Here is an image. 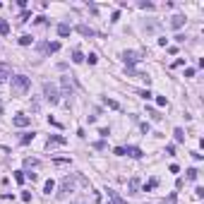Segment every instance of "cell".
Here are the masks:
<instances>
[{
  "instance_id": "cell-34",
  "label": "cell",
  "mask_w": 204,
  "mask_h": 204,
  "mask_svg": "<svg viewBox=\"0 0 204 204\" xmlns=\"http://www.w3.org/2000/svg\"><path fill=\"white\" fill-rule=\"evenodd\" d=\"M156 103H158V106H166L168 101H166V96H156Z\"/></svg>"
},
{
  "instance_id": "cell-35",
  "label": "cell",
  "mask_w": 204,
  "mask_h": 204,
  "mask_svg": "<svg viewBox=\"0 0 204 204\" xmlns=\"http://www.w3.org/2000/svg\"><path fill=\"white\" fill-rule=\"evenodd\" d=\"M99 135H101V137H108V135H111V130H108V127H101V130H99Z\"/></svg>"
},
{
  "instance_id": "cell-11",
  "label": "cell",
  "mask_w": 204,
  "mask_h": 204,
  "mask_svg": "<svg viewBox=\"0 0 204 204\" xmlns=\"http://www.w3.org/2000/svg\"><path fill=\"white\" fill-rule=\"evenodd\" d=\"M67 139L63 137V135H51V137H48V147H51V144H65Z\"/></svg>"
},
{
  "instance_id": "cell-18",
  "label": "cell",
  "mask_w": 204,
  "mask_h": 204,
  "mask_svg": "<svg viewBox=\"0 0 204 204\" xmlns=\"http://www.w3.org/2000/svg\"><path fill=\"white\" fill-rule=\"evenodd\" d=\"M0 34H2V36H7V34H10V24L5 22V19H0Z\"/></svg>"
},
{
  "instance_id": "cell-33",
  "label": "cell",
  "mask_w": 204,
  "mask_h": 204,
  "mask_svg": "<svg viewBox=\"0 0 204 204\" xmlns=\"http://www.w3.org/2000/svg\"><path fill=\"white\" fill-rule=\"evenodd\" d=\"M22 202H31V192H22Z\"/></svg>"
},
{
  "instance_id": "cell-26",
  "label": "cell",
  "mask_w": 204,
  "mask_h": 204,
  "mask_svg": "<svg viewBox=\"0 0 204 204\" xmlns=\"http://www.w3.org/2000/svg\"><path fill=\"white\" fill-rule=\"evenodd\" d=\"M84 60H89V65H96V60H99V55H96V53H89V55L84 58Z\"/></svg>"
},
{
  "instance_id": "cell-37",
  "label": "cell",
  "mask_w": 204,
  "mask_h": 204,
  "mask_svg": "<svg viewBox=\"0 0 204 204\" xmlns=\"http://www.w3.org/2000/svg\"><path fill=\"white\" fill-rule=\"evenodd\" d=\"M166 154H171V156H173V154H175V147H173V144H168V147H166Z\"/></svg>"
},
{
  "instance_id": "cell-21",
  "label": "cell",
  "mask_w": 204,
  "mask_h": 204,
  "mask_svg": "<svg viewBox=\"0 0 204 204\" xmlns=\"http://www.w3.org/2000/svg\"><path fill=\"white\" fill-rule=\"evenodd\" d=\"M173 135H175V142H185V132L180 130V127H175V130H173Z\"/></svg>"
},
{
  "instance_id": "cell-8",
  "label": "cell",
  "mask_w": 204,
  "mask_h": 204,
  "mask_svg": "<svg viewBox=\"0 0 204 204\" xmlns=\"http://www.w3.org/2000/svg\"><path fill=\"white\" fill-rule=\"evenodd\" d=\"M125 156H132V158H142V149L139 147H125Z\"/></svg>"
},
{
  "instance_id": "cell-30",
  "label": "cell",
  "mask_w": 204,
  "mask_h": 204,
  "mask_svg": "<svg viewBox=\"0 0 204 204\" xmlns=\"http://www.w3.org/2000/svg\"><path fill=\"white\" fill-rule=\"evenodd\" d=\"M113 154H115V156H125V147H115Z\"/></svg>"
},
{
  "instance_id": "cell-3",
  "label": "cell",
  "mask_w": 204,
  "mask_h": 204,
  "mask_svg": "<svg viewBox=\"0 0 204 204\" xmlns=\"http://www.w3.org/2000/svg\"><path fill=\"white\" fill-rule=\"evenodd\" d=\"M74 183H77V175H65L63 183H60V192H58V197H65L67 192H74Z\"/></svg>"
},
{
  "instance_id": "cell-29",
  "label": "cell",
  "mask_w": 204,
  "mask_h": 204,
  "mask_svg": "<svg viewBox=\"0 0 204 204\" xmlns=\"http://www.w3.org/2000/svg\"><path fill=\"white\" fill-rule=\"evenodd\" d=\"M29 17H31V12H27V10H24V12L19 15V22H29Z\"/></svg>"
},
{
  "instance_id": "cell-1",
  "label": "cell",
  "mask_w": 204,
  "mask_h": 204,
  "mask_svg": "<svg viewBox=\"0 0 204 204\" xmlns=\"http://www.w3.org/2000/svg\"><path fill=\"white\" fill-rule=\"evenodd\" d=\"M29 86H31V82H29V77H24V74H15V77H12V84H10L12 96H24V94L29 91Z\"/></svg>"
},
{
  "instance_id": "cell-4",
  "label": "cell",
  "mask_w": 204,
  "mask_h": 204,
  "mask_svg": "<svg viewBox=\"0 0 204 204\" xmlns=\"http://www.w3.org/2000/svg\"><path fill=\"white\" fill-rule=\"evenodd\" d=\"M122 60H125V65H137L139 60H142V58H139V53H135V51H125V53H122Z\"/></svg>"
},
{
  "instance_id": "cell-20",
  "label": "cell",
  "mask_w": 204,
  "mask_h": 204,
  "mask_svg": "<svg viewBox=\"0 0 204 204\" xmlns=\"http://www.w3.org/2000/svg\"><path fill=\"white\" fill-rule=\"evenodd\" d=\"M38 166V158H24V168H36Z\"/></svg>"
},
{
  "instance_id": "cell-17",
  "label": "cell",
  "mask_w": 204,
  "mask_h": 204,
  "mask_svg": "<svg viewBox=\"0 0 204 204\" xmlns=\"http://www.w3.org/2000/svg\"><path fill=\"white\" fill-rule=\"evenodd\" d=\"M72 63H84V55H82V51H77V48L72 51Z\"/></svg>"
},
{
  "instance_id": "cell-38",
  "label": "cell",
  "mask_w": 204,
  "mask_h": 204,
  "mask_svg": "<svg viewBox=\"0 0 204 204\" xmlns=\"http://www.w3.org/2000/svg\"><path fill=\"white\" fill-rule=\"evenodd\" d=\"M72 204H82V202H72Z\"/></svg>"
},
{
  "instance_id": "cell-7",
  "label": "cell",
  "mask_w": 204,
  "mask_h": 204,
  "mask_svg": "<svg viewBox=\"0 0 204 204\" xmlns=\"http://www.w3.org/2000/svg\"><path fill=\"white\" fill-rule=\"evenodd\" d=\"M10 77H12V67L7 63H0V82H7Z\"/></svg>"
},
{
  "instance_id": "cell-6",
  "label": "cell",
  "mask_w": 204,
  "mask_h": 204,
  "mask_svg": "<svg viewBox=\"0 0 204 204\" xmlns=\"http://www.w3.org/2000/svg\"><path fill=\"white\" fill-rule=\"evenodd\" d=\"M38 53H55L58 48H60V43L58 41H53V43H38Z\"/></svg>"
},
{
  "instance_id": "cell-36",
  "label": "cell",
  "mask_w": 204,
  "mask_h": 204,
  "mask_svg": "<svg viewBox=\"0 0 204 204\" xmlns=\"http://www.w3.org/2000/svg\"><path fill=\"white\" fill-rule=\"evenodd\" d=\"M139 7H144V10H151L154 5H151V2H144V0H142V2H139Z\"/></svg>"
},
{
  "instance_id": "cell-12",
  "label": "cell",
  "mask_w": 204,
  "mask_h": 204,
  "mask_svg": "<svg viewBox=\"0 0 204 204\" xmlns=\"http://www.w3.org/2000/svg\"><path fill=\"white\" fill-rule=\"evenodd\" d=\"M183 24H185V17H183V15H175V17L171 19V27L173 29H180Z\"/></svg>"
},
{
  "instance_id": "cell-10",
  "label": "cell",
  "mask_w": 204,
  "mask_h": 204,
  "mask_svg": "<svg viewBox=\"0 0 204 204\" xmlns=\"http://www.w3.org/2000/svg\"><path fill=\"white\" fill-rule=\"evenodd\" d=\"M60 86H63L65 96H72V84H70V77H63V79H60Z\"/></svg>"
},
{
  "instance_id": "cell-14",
  "label": "cell",
  "mask_w": 204,
  "mask_h": 204,
  "mask_svg": "<svg viewBox=\"0 0 204 204\" xmlns=\"http://www.w3.org/2000/svg\"><path fill=\"white\" fill-rule=\"evenodd\" d=\"M127 190H130L132 195L137 192V190H139V178H130V183H127Z\"/></svg>"
},
{
  "instance_id": "cell-28",
  "label": "cell",
  "mask_w": 204,
  "mask_h": 204,
  "mask_svg": "<svg viewBox=\"0 0 204 204\" xmlns=\"http://www.w3.org/2000/svg\"><path fill=\"white\" fill-rule=\"evenodd\" d=\"M53 163H55V166H67V163H70V158H55Z\"/></svg>"
},
{
  "instance_id": "cell-19",
  "label": "cell",
  "mask_w": 204,
  "mask_h": 204,
  "mask_svg": "<svg viewBox=\"0 0 204 204\" xmlns=\"http://www.w3.org/2000/svg\"><path fill=\"white\" fill-rule=\"evenodd\" d=\"M53 190H55V183H53V180H46V185H43V192H46V195H51Z\"/></svg>"
},
{
  "instance_id": "cell-31",
  "label": "cell",
  "mask_w": 204,
  "mask_h": 204,
  "mask_svg": "<svg viewBox=\"0 0 204 204\" xmlns=\"http://www.w3.org/2000/svg\"><path fill=\"white\" fill-rule=\"evenodd\" d=\"M147 113H149V115H151V118H154V120H161V115H158V113L154 111V108H147Z\"/></svg>"
},
{
  "instance_id": "cell-25",
  "label": "cell",
  "mask_w": 204,
  "mask_h": 204,
  "mask_svg": "<svg viewBox=\"0 0 204 204\" xmlns=\"http://www.w3.org/2000/svg\"><path fill=\"white\" fill-rule=\"evenodd\" d=\"M29 43H31V36H29V34H24V36L19 38V46H29Z\"/></svg>"
},
{
  "instance_id": "cell-32",
  "label": "cell",
  "mask_w": 204,
  "mask_h": 204,
  "mask_svg": "<svg viewBox=\"0 0 204 204\" xmlns=\"http://www.w3.org/2000/svg\"><path fill=\"white\" fill-rule=\"evenodd\" d=\"M139 96H142V99H147V101H149V99H151V96H154V94L149 91V89H144V91H139Z\"/></svg>"
},
{
  "instance_id": "cell-9",
  "label": "cell",
  "mask_w": 204,
  "mask_h": 204,
  "mask_svg": "<svg viewBox=\"0 0 204 204\" xmlns=\"http://www.w3.org/2000/svg\"><path fill=\"white\" fill-rule=\"evenodd\" d=\"M106 195H108V199H106L103 204H125V202L120 199V197H118L115 192H113V190H106Z\"/></svg>"
},
{
  "instance_id": "cell-13",
  "label": "cell",
  "mask_w": 204,
  "mask_h": 204,
  "mask_svg": "<svg viewBox=\"0 0 204 204\" xmlns=\"http://www.w3.org/2000/svg\"><path fill=\"white\" fill-rule=\"evenodd\" d=\"M77 31H79L82 36H94V34H96V31H94L91 27H86V24H79V27H77Z\"/></svg>"
},
{
  "instance_id": "cell-23",
  "label": "cell",
  "mask_w": 204,
  "mask_h": 204,
  "mask_svg": "<svg viewBox=\"0 0 204 204\" xmlns=\"http://www.w3.org/2000/svg\"><path fill=\"white\" fill-rule=\"evenodd\" d=\"M103 103H106L108 108H115V111L120 108V106H118V101H113V99H103Z\"/></svg>"
},
{
  "instance_id": "cell-27",
  "label": "cell",
  "mask_w": 204,
  "mask_h": 204,
  "mask_svg": "<svg viewBox=\"0 0 204 204\" xmlns=\"http://www.w3.org/2000/svg\"><path fill=\"white\" fill-rule=\"evenodd\" d=\"M24 171H17V173H15V180H17V183H24Z\"/></svg>"
},
{
  "instance_id": "cell-22",
  "label": "cell",
  "mask_w": 204,
  "mask_h": 204,
  "mask_svg": "<svg viewBox=\"0 0 204 204\" xmlns=\"http://www.w3.org/2000/svg\"><path fill=\"white\" fill-rule=\"evenodd\" d=\"M197 175H199L197 168H187V180H197Z\"/></svg>"
},
{
  "instance_id": "cell-16",
  "label": "cell",
  "mask_w": 204,
  "mask_h": 204,
  "mask_svg": "<svg viewBox=\"0 0 204 204\" xmlns=\"http://www.w3.org/2000/svg\"><path fill=\"white\" fill-rule=\"evenodd\" d=\"M156 185H158V178H151V180H149L147 185H144V192H151V190H154Z\"/></svg>"
},
{
  "instance_id": "cell-15",
  "label": "cell",
  "mask_w": 204,
  "mask_h": 204,
  "mask_svg": "<svg viewBox=\"0 0 204 204\" xmlns=\"http://www.w3.org/2000/svg\"><path fill=\"white\" fill-rule=\"evenodd\" d=\"M58 34L60 36H70V24H58Z\"/></svg>"
},
{
  "instance_id": "cell-2",
  "label": "cell",
  "mask_w": 204,
  "mask_h": 204,
  "mask_svg": "<svg viewBox=\"0 0 204 204\" xmlns=\"http://www.w3.org/2000/svg\"><path fill=\"white\" fill-rule=\"evenodd\" d=\"M43 96H46V101L51 106L60 103V91H58V86L53 82H43Z\"/></svg>"
},
{
  "instance_id": "cell-24",
  "label": "cell",
  "mask_w": 204,
  "mask_h": 204,
  "mask_svg": "<svg viewBox=\"0 0 204 204\" xmlns=\"http://www.w3.org/2000/svg\"><path fill=\"white\" fill-rule=\"evenodd\" d=\"M34 137H36V132H27V135L22 137V144H29V142H31Z\"/></svg>"
},
{
  "instance_id": "cell-5",
  "label": "cell",
  "mask_w": 204,
  "mask_h": 204,
  "mask_svg": "<svg viewBox=\"0 0 204 204\" xmlns=\"http://www.w3.org/2000/svg\"><path fill=\"white\" fill-rule=\"evenodd\" d=\"M29 122H31V118L24 115V113H17V115L12 118V125H15V127H27Z\"/></svg>"
}]
</instances>
